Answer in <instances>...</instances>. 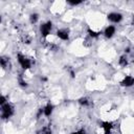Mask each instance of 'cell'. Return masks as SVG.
Wrapping results in <instances>:
<instances>
[{
	"label": "cell",
	"instance_id": "6da1fadb",
	"mask_svg": "<svg viewBox=\"0 0 134 134\" xmlns=\"http://www.w3.org/2000/svg\"><path fill=\"white\" fill-rule=\"evenodd\" d=\"M16 59H17V62H18V64H19V66L23 69V70H29L31 67H32V65H34V62H32V60L29 58V57H27V55H25L24 53H22V52H18L17 54H16Z\"/></svg>",
	"mask_w": 134,
	"mask_h": 134
},
{
	"label": "cell",
	"instance_id": "7a4b0ae2",
	"mask_svg": "<svg viewBox=\"0 0 134 134\" xmlns=\"http://www.w3.org/2000/svg\"><path fill=\"white\" fill-rule=\"evenodd\" d=\"M15 112H16L15 106L12 103L7 102V103L1 105V118L3 120H8L10 117H13L15 115Z\"/></svg>",
	"mask_w": 134,
	"mask_h": 134
},
{
	"label": "cell",
	"instance_id": "3957f363",
	"mask_svg": "<svg viewBox=\"0 0 134 134\" xmlns=\"http://www.w3.org/2000/svg\"><path fill=\"white\" fill-rule=\"evenodd\" d=\"M52 28H53V23L50 20H48V21L43 22V23L40 24V26H39V32H40V35H41V37L43 39H46L51 34Z\"/></svg>",
	"mask_w": 134,
	"mask_h": 134
},
{
	"label": "cell",
	"instance_id": "277c9868",
	"mask_svg": "<svg viewBox=\"0 0 134 134\" xmlns=\"http://www.w3.org/2000/svg\"><path fill=\"white\" fill-rule=\"evenodd\" d=\"M107 20L112 24V25H115V24H119L122 20H124V15L119 12H110L108 15H107Z\"/></svg>",
	"mask_w": 134,
	"mask_h": 134
},
{
	"label": "cell",
	"instance_id": "5b68a950",
	"mask_svg": "<svg viewBox=\"0 0 134 134\" xmlns=\"http://www.w3.org/2000/svg\"><path fill=\"white\" fill-rule=\"evenodd\" d=\"M55 36L61 41H68L70 38V31L68 28H59L55 31Z\"/></svg>",
	"mask_w": 134,
	"mask_h": 134
},
{
	"label": "cell",
	"instance_id": "8992f818",
	"mask_svg": "<svg viewBox=\"0 0 134 134\" xmlns=\"http://www.w3.org/2000/svg\"><path fill=\"white\" fill-rule=\"evenodd\" d=\"M119 84L124 88H130V87L134 86V76L131 75V74H127V75H125L121 79V81L119 82Z\"/></svg>",
	"mask_w": 134,
	"mask_h": 134
},
{
	"label": "cell",
	"instance_id": "52a82bcc",
	"mask_svg": "<svg viewBox=\"0 0 134 134\" xmlns=\"http://www.w3.org/2000/svg\"><path fill=\"white\" fill-rule=\"evenodd\" d=\"M115 34H116V26L112 25V24L106 26L104 31H103V35L106 39H112L115 36Z\"/></svg>",
	"mask_w": 134,
	"mask_h": 134
},
{
	"label": "cell",
	"instance_id": "ba28073f",
	"mask_svg": "<svg viewBox=\"0 0 134 134\" xmlns=\"http://www.w3.org/2000/svg\"><path fill=\"white\" fill-rule=\"evenodd\" d=\"M53 110H54V106H53L51 103H47V104L42 108L43 116H45V117H49V116H51L52 113H53Z\"/></svg>",
	"mask_w": 134,
	"mask_h": 134
},
{
	"label": "cell",
	"instance_id": "9c48e42d",
	"mask_svg": "<svg viewBox=\"0 0 134 134\" xmlns=\"http://www.w3.org/2000/svg\"><path fill=\"white\" fill-rule=\"evenodd\" d=\"M100 128L103 129L104 134H111L112 129H113V124L111 121H109V120H106V121H103L102 122Z\"/></svg>",
	"mask_w": 134,
	"mask_h": 134
},
{
	"label": "cell",
	"instance_id": "30bf717a",
	"mask_svg": "<svg viewBox=\"0 0 134 134\" xmlns=\"http://www.w3.org/2000/svg\"><path fill=\"white\" fill-rule=\"evenodd\" d=\"M77 103H79L80 106L85 107V108H88V107L91 105V100H90V98L87 97V96H82V97H80V98L77 99Z\"/></svg>",
	"mask_w": 134,
	"mask_h": 134
},
{
	"label": "cell",
	"instance_id": "8fae6325",
	"mask_svg": "<svg viewBox=\"0 0 134 134\" xmlns=\"http://www.w3.org/2000/svg\"><path fill=\"white\" fill-rule=\"evenodd\" d=\"M128 64H129V58H128V54H126V53L121 54V55L119 57V59H118V65H119L120 67H127Z\"/></svg>",
	"mask_w": 134,
	"mask_h": 134
},
{
	"label": "cell",
	"instance_id": "7c38bea8",
	"mask_svg": "<svg viewBox=\"0 0 134 134\" xmlns=\"http://www.w3.org/2000/svg\"><path fill=\"white\" fill-rule=\"evenodd\" d=\"M28 19H29V23L32 24V25H35V24H37V23L39 22V20H40V15H39L38 13L34 12V13H31V14L29 15Z\"/></svg>",
	"mask_w": 134,
	"mask_h": 134
},
{
	"label": "cell",
	"instance_id": "4fadbf2b",
	"mask_svg": "<svg viewBox=\"0 0 134 134\" xmlns=\"http://www.w3.org/2000/svg\"><path fill=\"white\" fill-rule=\"evenodd\" d=\"M87 35H88V37L90 38V39H97L100 35H102V32L100 31H96V30H94V29H92V28H88L87 29Z\"/></svg>",
	"mask_w": 134,
	"mask_h": 134
},
{
	"label": "cell",
	"instance_id": "5bb4252c",
	"mask_svg": "<svg viewBox=\"0 0 134 134\" xmlns=\"http://www.w3.org/2000/svg\"><path fill=\"white\" fill-rule=\"evenodd\" d=\"M0 64H1L2 69H6V68L9 66V58L2 55L1 59H0Z\"/></svg>",
	"mask_w": 134,
	"mask_h": 134
},
{
	"label": "cell",
	"instance_id": "9a60e30c",
	"mask_svg": "<svg viewBox=\"0 0 134 134\" xmlns=\"http://www.w3.org/2000/svg\"><path fill=\"white\" fill-rule=\"evenodd\" d=\"M41 134H52V130L49 126H44L41 129Z\"/></svg>",
	"mask_w": 134,
	"mask_h": 134
},
{
	"label": "cell",
	"instance_id": "2e32d148",
	"mask_svg": "<svg viewBox=\"0 0 134 134\" xmlns=\"http://www.w3.org/2000/svg\"><path fill=\"white\" fill-rule=\"evenodd\" d=\"M70 134H87V132H86V130H85V129L81 128V129H77V130H75V131L71 132Z\"/></svg>",
	"mask_w": 134,
	"mask_h": 134
},
{
	"label": "cell",
	"instance_id": "e0dca14e",
	"mask_svg": "<svg viewBox=\"0 0 134 134\" xmlns=\"http://www.w3.org/2000/svg\"><path fill=\"white\" fill-rule=\"evenodd\" d=\"M69 5H72V6H76V5H80V4H82L83 2L82 1H68L67 2Z\"/></svg>",
	"mask_w": 134,
	"mask_h": 134
},
{
	"label": "cell",
	"instance_id": "ac0fdd59",
	"mask_svg": "<svg viewBox=\"0 0 134 134\" xmlns=\"http://www.w3.org/2000/svg\"><path fill=\"white\" fill-rule=\"evenodd\" d=\"M132 24H133V25H134V16H133V17H132Z\"/></svg>",
	"mask_w": 134,
	"mask_h": 134
}]
</instances>
